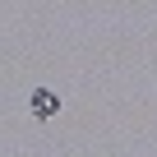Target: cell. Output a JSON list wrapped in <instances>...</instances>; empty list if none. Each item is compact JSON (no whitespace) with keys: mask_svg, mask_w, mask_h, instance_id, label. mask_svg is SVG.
Wrapping results in <instances>:
<instances>
[{"mask_svg":"<svg viewBox=\"0 0 157 157\" xmlns=\"http://www.w3.org/2000/svg\"><path fill=\"white\" fill-rule=\"evenodd\" d=\"M56 106H60V97H56L51 88H37V93H33V111H37L42 120H51V116H56Z\"/></svg>","mask_w":157,"mask_h":157,"instance_id":"cell-1","label":"cell"}]
</instances>
